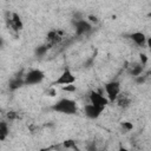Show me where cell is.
Returning <instances> with one entry per match:
<instances>
[{
	"label": "cell",
	"instance_id": "cell-1",
	"mask_svg": "<svg viewBox=\"0 0 151 151\" xmlns=\"http://www.w3.org/2000/svg\"><path fill=\"white\" fill-rule=\"evenodd\" d=\"M51 109L53 111H55V112L64 113V114H74L78 111L77 103L73 99H70V98H61V99H59L57 103H54L51 106Z\"/></svg>",
	"mask_w": 151,
	"mask_h": 151
},
{
	"label": "cell",
	"instance_id": "cell-2",
	"mask_svg": "<svg viewBox=\"0 0 151 151\" xmlns=\"http://www.w3.org/2000/svg\"><path fill=\"white\" fill-rule=\"evenodd\" d=\"M104 88L106 91L109 101H111V103L116 101L118 96L120 94V83L117 80H111L104 85Z\"/></svg>",
	"mask_w": 151,
	"mask_h": 151
},
{
	"label": "cell",
	"instance_id": "cell-3",
	"mask_svg": "<svg viewBox=\"0 0 151 151\" xmlns=\"http://www.w3.org/2000/svg\"><path fill=\"white\" fill-rule=\"evenodd\" d=\"M45 78V73L41 70L34 68L28 71L25 74V85H35V84H40Z\"/></svg>",
	"mask_w": 151,
	"mask_h": 151
},
{
	"label": "cell",
	"instance_id": "cell-4",
	"mask_svg": "<svg viewBox=\"0 0 151 151\" xmlns=\"http://www.w3.org/2000/svg\"><path fill=\"white\" fill-rule=\"evenodd\" d=\"M76 81V77L73 76V73L71 72L70 68H65L63 71V73L59 76L58 79H55V81L52 85H63V86H67V85H72Z\"/></svg>",
	"mask_w": 151,
	"mask_h": 151
},
{
	"label": "cell",
	"instance_id": "cell-5",
	"mask_svg": "<svg viewBox=\"0 0 151 151\" xmlns=\"http://www.w3.org/2000/svg\"><path fill=\"white\" fill-rule=\"evenodd\" d=\"M73 26H74L76 33H77L78 35L87 34V33L91 32V29H92V25L90 24V21H87V20H85V19L73 20Z\"/></svg>",
	"mask_w": 151,
	"mask_h": 151
},
{
	"label": "cell",
	"instance_id": "cell-6",
	"mask_svg": "<svg viewBox=\"0 0 151 151\" xmlns=\"http://www.w3.org/2000/svg\"><path fill=\"white\" fill-rule=\"evenodd\" d=\"M90 104H92L97 107H100V109H105L106 105L109 104V99L105 98L104 96H101L99 92L92 91L90 93Z\"/></svg>",
	"mask_w": 151,
	"mask_h": 151
},
{
	"label": "cell",
	"instance_id": "cell-7",
	"mask_svg": "<svg viewBox=\"0 0 151 151\" xmlns=\"http://www.w3.org/2000/svg\"><path fill=\"white\" fill-rule=\"evenodd\" d=\"M103 111H104V109L97 107V106H94L92 104H87L84 107V113L90 119H97V118H99V116L101 114Z\"/></svg>",
	"mask_w": 151,
	"mask_h": 151
},
{
	"label": "cell",
	"instance_id": "cell-8",
	"mask_svg": "<svg viewBox=\"0 0 151 151\" xmlns=\"http://www.w3.org/2000/svg\"><path fill=\"white\" fill-rule=\"evenodd\" d=\"M129 38L138 46V47H144L147 42V38L143 32H133L129 35Z\"/></svg>",
	"mask_w": 151,
	"mask_h": 151
},
{
	"label": "cell",
	"instance_id": "cell-9",
	"mask_svg": "<svg viewBox=\"0 0 151 151\" xmlns=\"http://www.w3.org/2000/svg\"><path fill=\"white\" fill-rule=\"evenodd\" d=\"M9 24H11V26H12L15 31H20V29H22V27H24L21 17H20L18 13H11Z\"/></svg>",
	"mask_w": 151,
	"mask_h": 151
},
{
	"label": "cell",
	"instance_id": "cell-10",
	"mask_svg": "<svg viewBox=\"0 0 151 151\" xmlns=\"http://www.w3.org/2000/svg\"><path fill=\"white\" fill-rule=\"evenodd\" d=\"M117 105H118V107H120L123 110L127 109L131 105V98H130V96L127 93H120L118 96V98H117Z\"/></svg>",
	"mask_w": 151,
	"mask_h": 151
},
{
	"label": "cell",
	"instance_id": "cell-11",
	"mask_svg": "<svg viewBox=\"0 0 151 151\" xmlns=\"http://www.w3.org/2000/svg\"><path fill=\"white\" fill-rule=\"evenodd\" d=\"M22 85H25V78H22L21 76H15L14 78H12L8 83V88L11 91H15L19 87H21Z\"/></svg>",
	"mask_w": 151,
	"mask_h": 151
},
{
	"label": "cell",
	"instance_id": "cell-12",
	"mask_svg": "<svg viewBox=\"0 0 151 151\" xmlns=\"http://www.w3.org/2000/svg\"><path fill=\"white\" fill-rule=\"evenodd\" d=\"M63 39L61 37V32L60 31H57V29H52L48 32L47 34V40L50 42V45H54V44H58Z\"/></svg>",
	"mask_w": 151,
	"mask_h": 151
},
{
	"label": "cell",
	"instance_id": "cell-13",
	"mask_svg": "<svg viewBox=\"0 0 151 151\" xmlns=\"http://www.w3.org/2000/svg\"><path fill=\"white\" fill-rule=\"evenodd\" d=\"M143 70H144V66L140 63H132L129 66V74L136 78L143 73Z\"/></svg>",
	"mask_w": 151,
	"mask_h": 151
},
{
	"label": "cell",
	"instance_id": "cell-14",
	"mask_svg": "<svg viewBox=\"0 0 151 151\" xmlns=\"http://www.w3.org/2000/svg\"><path fill=\"white\" fill-rule=\"evenodd\" d=\"M9 134V129H8V125L5 120H1L0 122V140L4 142L7 136Z\"/></svg>",
	"mask_w": 151,
	"mask_h": 151
},
{
	"label": "cell",
	"instance_id": "cell-15",
	"mask_svg": "<svg viewBox=\"0 0 151 151\" xmlns=\"http://www.w3.org/2000/svg\"><path fill=\"white\" fill-rule=\"evenodd\" d=\"M50 46H51L50 44H44V45L37 46V47H35V50H34V54H35L37 57H39V58L44 57V55L47 53V51H48Z\"/></svg>",
	"mask_w": 151,
	"mask_h": 151
},
{
	"label": "cell",
	"instance_id": "cell-16",
	"mask_svg": "<svg viewBox=\"0 0 151 151\" xmlns=\"http://www.w3.org/2000/svg\"><path fill=\"white\" fill-rule=\"evenodd\" d=\"M120 126H122L124 133H125V132H129V131H131V130L133 129V125H132V123H130V122H122Z\"/></svg>",
	"mask_w": 151,
	"mask_h": 151
},
{
	"label": "cell",
	"instance_id": "cell-17",
	"mask_svg": "<svg viewBox=\"0 0 151 151\" xmlns=\"http://www.w3.org/2000/svg\"><path fill=\"white\" fill-rule=\"evenodd\" d=\"M86 151H98V146H97V143L94 140L86 144Z\"/></svg>",
	"mask_w": 151,
	"mask_h": 151
},
{
	"label": "cell",
	"instance_id": "cell-18",
	"mask_svg": "<svg viewBox=\"0 0 151 151\" xmlns=\"http://www.w3.org/2000/svg\"><path fill=\"white\" fill-rule=\"evenodd\" d=\"M63 145H64V147H66V149H76V142H74V140H71V139L65 140V142L63 143Z\"/></svg>",
	"mask_w": 151,
	"mask_h": 151
},
{
	"label": "cell",
	"instance_id": "cell-19",
	"mask_svg": "<svg viewBox=\"0 0 151 151\" xmlns=\"http://www.w3.org/2000/svg\"><path fill=\"white\" fill-rule=\"evenodd\" d=\"M139 59H140V64H142L143 66H145V65L147 64V55H146V54L140 53V54H139Z\"/></svg>",
	"mask_w": 151,
	"mask_h": 151
},
{
	"label": "cell",
	"instance_id": "cell-20",
	"mask_svg": "<svg viewBox=\"0 0 151 151\" xmlns=\"http://www.w3.org/2000/svg\"><path fill=\"white\" fill-rule=\"evenodd\" d=\"M146 77H147V76H138V77H136V78H134V79H136V83H137V84H144L145 80H146Z\"/></svg>",
	"mask_w": 151,
	"mask_h": 151
},
{
	"label": "cell",
	"instance_id": "cell-21",
	"mask_svg": "<svg viewBox=\"0 0 151 151\" xmlns=\"http://www.w3.org/2000/svg\"><path fill=\"white\" fill-rule=\"evenodd\" d=\"M63 90L66 92H74L76 91V85H67V86H63Z\"/></svg>",
	"mask_w": 151,
	"mask_h": 151
},
{
	"label": "cell",
	"instance_id": "cell-22",
	"mask_svg": "<svg viewBox=\"0 0 151 151\" xmlns=\"http://www.w3.org/2000/svg\"><path fill=\"white\" fill-rule=\"evenodd\" d=\"M7 118H8V119H14V118H15V112H13V111L8 112V114H7Z\"/></svg>",
	"mask_w": 151,
	"mask_h": 151
},
{
	"label": "cell",
	"instance_id": "cell-23",
	"mask_svg": "<svg viewBox=\"0 0 151 151\" xmlns=\"http://www.w3.org/2000/svg\"><path fill=\"white\" fill-rule=\"evenodd\" d=\"M92 61H93V58L88 59V60L86 61V64H84V66H85V67H90V66H91V64H92Z\"/></svg>",
	"mask_w": 151,
	"mask_h": 151
},
{
	"label": "cell",
	"instance_id": "cell-24",
	"mask_svg": "<svg viewBox=\"0 0 151 151\" xmlns=\"http://www.w3.org/2000/svg\"><path fill=\"white\" fill-rule=\"evenodd\" d=\"M118 151H131V150H129V149H126V147H124V146H119V149H118Z\"/></svg>",
	"mask_w": 151,
	"mask_h": 151
},
{
	"label": "cell",
	"instance_id": "cell-25",
	"mask_svg": "<svg viewBox=\"0 0 151 151\" xmlns=\"http://www.w3.org/2000/svg\"><path fill=\"white\" fill-rule=\"evenodd\" d=\"M88 18H90V20H91V21H94V22H97V21H98V20H97V18H96V17H92V15H90V17H88Z\"/></svg>",
	"mask_w": 151,
	"mask_h": 151
},
{
	"label": "cell",
	"instance_id": "cell-26",
	"mask_svg": "<svg viewBox=\"0 0 151 151\" xmlns=\"http://www.w3.org/2000/svg\"><path fill=\"white\" fill-rule=\"evenodd\" d=\"M146 44H147V46L151 48V38H147V42H146Z\"/></svg>",
	"mask_w": 151,
	"mask_h": 151
},
{
	"label": "cell",
	"instance_id": "cell-27",
	"mask_svg": "<svg viewBox=\"0 0 151 151\" xmlns=\"http://www.w3.org/2000/svg\"><path fill=\"white\" fill-rule=\"evenodd\" d=\"M147 76H151V70H150V71L147 72Z\"/></svg>",
	"mask_w": 151,
	"mask_h": 151
},
{
	"label": "cell",
	"instance_id": "cell-28",
	"mask_svg": "<svg viewBox=\"0 0 151 151\" xmlns=\"http://www.w3.org/2000/svg\"><path fill=\"white\" fill-rule=\"evenodd\" d=\"M147 17H149V18H151V12H150V13H147Z\"/></svg>",
	"mask_w": 151,
	"mask_h": 151
},
{
	"label": "cell",
	"instance_id": "cell-29",
	"mask_svg": "<svg viewBox=\"0 0 151 151\" xmlns=\"http://www.w3.org/2000/svg\"><path fill=\"white\" fill-rule=\"evenodd\" d=\"M98 151H105V150H98Z\"/></svg>",
	"mask_w": 151,
	"mask_h": 151
}]
</instances>
